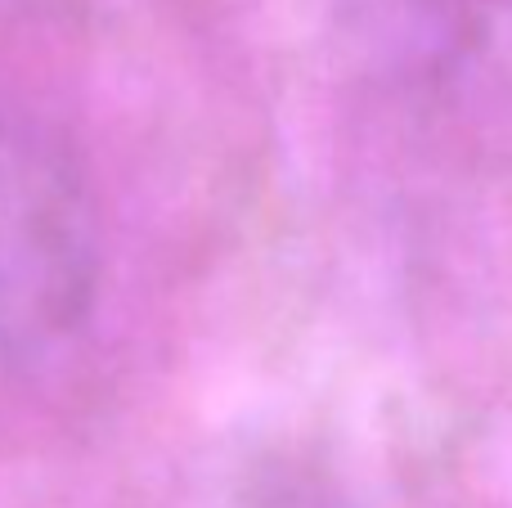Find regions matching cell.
Segmentation results:
<instances>
[{"label": "cell", "instance_id": "obj_1", "mask_svg": "<svg viewBox=\"0 0 512 508\" xmlns=\"http://www.w3.org/2000/svg\"><path fill=\"white\" fill-rule=\"evenodd\" d=\"M95 288L86 180L50 135L0 113V369L54 356L86 324Z\"/></svg>", "mask_w": 512, "mask_h": 508}]
</instances>
